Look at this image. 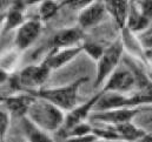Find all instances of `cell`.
Listing matches in <instances>:
<instances>
[{
	"label": "cell",
	"mask_w": 152,
	"mask_h": 142,
	"mask_svg": "<svg viewBox=\"0 0 152 142\" xmlns=\"http://www.w3.org/2000/svg\"><path fill=\"white\" fill-rule=\"evenodd\" d=\"M123 141L126 142H152V136L148 134L144 129L137 127L132 121L113 126Z\"/></svg>",
	"instance_id": "e0dca14e"
},
{
	"label": "cell",
	"mask_w": 152,
	"mask_h": 142,
	"mask_svg": "<svg viewBox=\"0 0 152 142\" xmlns=\"http://www.w3.org/2000/svg\"><path fill=\"white\" fill-rule=\"evenodd\" d=\"M105 51V47L94 43V42H90V41H84L83 42V52H85L93 61L98 62L99 59L102 58L103 53Z\"/></svg>",
	"instance_id": "603a6c76"
},
{
	"label": "cell",
	"mask_w": 152,
	"mask_h": 142,
	"mask_svg": "<svg viewBox=\"0 0 152 142\" xmlns=\"http://www.w3.org/2000/svg\"><path fill=\"white\" fill-rule=\"evenodd\" d=\"M152 104V95H144L136 93L134 95L118 94V93H103L100 100L98 101L94 112H104L110 109L120 108H136L142 105Z\"/></svg>",
	"instance_id": "5b68a950"
},
{
	"label": "cell",
	"mask_w": 152,
	"mask_h": 142,
	"mask_svg": "<svg viewBox=\"0 0 152 142\" xmlns=\"http://www.w3.org/2000/svg\"><path fill=\"white\" fill-rule=\"evenodd\" d=\"M121 41H123L125 51L129 54L133 55V58L139 60L140 62H144V60H145L144 59V48H143L138 36L125 28L121 32Z\"/></svg>",
	"instance_id": "d6986e66"
},
{
	"label": "cell",
	"mask_w": 152,
	"mask_h": 142,
	"mask_svg": "<svg viewBox=\"0 0 152 142\" xmlns=\"http://www.w3.org/2000/svg\"><path fill=\"white\" fill-rule=\"evenodd\" d=\"M145 33H148V34H152V25L150 26V28H149V30H148Z\"/></svg>",
	"instance_id": "f546056e"
},
{
	"label": "cell",
	"mask_w": 152,
	"mask_h": 142,
	"mask_svg": "<svg viewBox=\"0 0 152 142\" xmlns=\"http://www.w3.org/2000/svg\"><path fill=\"white\" fill-rule=\"evenodd\" d=\"M133 89H136V80L133 73L125 65L124 67H118V70L106 80L100 91L103 93L126 94Z\"/></svg>",
	"instance_id": "8992f818"
},
{
	"label": "cell",
	"mask_w": 152,
	"mask_h": 142,
	"mask_svg": "<svg viewBox=\"0 0 152 142\" xmlns=\"http://www.w3.org/2000/svg\"><path fill=\"white\" fill-rule=\"evenodd\" d=\"M136 2H137L139 11L142 12V14L152 25V0H140V1H136Z\"/></svg>",
	"instance_id": "d4e9b609"
},
{
	"label": "cell",
	"mask_w": 152,
	"mask_h": 142,
	"mask_svg": "<svg viewBox=\"0 0 152 142\" xmlns=\"http://www.w3.org/2000/svg\"><path fill=\"white\" fill-rule=\"evenodd\" d=\"M105 7L107 11V15H110L117 25V28L123 32L126 28L129 11H130V1L126 0H106Z\"/></svg>",
	"instance_id": "9a60e30c"
},
{
	"label": "cell",
	"mask_w": 152,
	"mask_h": 142,
	"mask_svg": "<svg viewBox=\"0 0 152 142\" xmlns=\"http://www.w3.org/2000/svg\"><path fill=\"white\" fill-rule=\"evenodd\" d=\"M107 15L104 1H94L78 13V26L81 30L98 26Z\"/></svg>",
	"instance_id": "30bf717a"
},
{
	"label": "cell",
	"mask_w": 152,
	"mask_h": 142,
	"mask_svg": "<svg viewBox=\"0 0 152 142\" xmlns=\"http://www.w3.org/2000/svg\"><path fill=\"white\" fill-rule=\"evenodd\" d=\"M65 112L40 98L34 100L27 112V117L39 128L50 134L60 132L65 122Z\"/></svg>",
	"instance_id": "7a4b0ae2"
},
{
	"label": "cell",
	"mask_w": 152,
	"mask_h": 142,
	"mask_svg": "<svg viewBox=\"0 0 152 142\" xmlns=\"http://www.w3.org/2000/svg\"><path fill=\"white\" fill-rule=\"evenodd\" d=\"M103 95V92L102 91H98L94 95H92L87 101L78 105V106L72 109L71 112L66 113V116H65V122L59 132V134H64L66 133L69 129H71L72 127H75L79 123H83V122H86V119L90 117V115L92 114V112H94V108L97 106L98 101L100 100Z\"/></svg>",
	"instance_id": "52a82bcc"
},
{
	"label": "cell",
	"mask_w": 152,
	"mask_h": 142,
	"mask_svg": "<svg viewBox=\"0 0 152 142\" xmlns=\"http://www.w3.org/2000/svg\"><path fill=\"white\" fill-rule=\"evenodd\" d=\"M21 128L27 142H54L50 133L39 128L27 116L21 119Z\"/></svg>",
	"instance_id": "ac0fdd59"
},
{
	"label": "cell",
	"mask_w": 152,
	"mask_h": 142,
	"mask_svg": "<svg viewBox=\"0 0 152 142\" xmlns=\"http://www.w3.org/2000/svg\"><path fill=\"white\" fill-rule=\"evenodd\" d=\"M11 114L10 112L5 108L0 113V135H1V141L6 139V135L8 133L10 126H11Z\"/></svg>",
	"instance_id": "cb8c5ba5"
},
{
	"label": "cell",
	"mask_w": 152,
	"mask_h": 142,
	"mask_svg": "<svg viewBox=\"0 0 152 142\" xmlns=\"http://www.w3.org/2000/svg\"><path fill=\"white\" fill-rule=\"evenodd\" d=\"M94 142H126V141H123V140H102V139H98V140H96Z\"/></svg>",
	"instance_id": "f1b7e54d"
},
{
	"label": "cell",
	"mask_w": 152,
	"mask_h": 142,
	"mask_svg": "<svg viewBox=\"0 0 152 142\" xmlns=\"http://www.w3.org/2000/svg\"><path fill=\"white\" fill-rule=\"evenodd\" d=\"M64 6H65V1H56V0L40 1L38 4V19L41 22L52 19Z\"/></svg>",
	"instance_id": "44dd1931"
},
{
	"label": "cell",
	"mask_w": 152,
	"mask_h": 142,
	"mask_svg": "<svg viewBox=\"0 0 152 142\" xmlns=\"http://www.w3.org/2000/svg\"><path fill=\"white\" fill-rule=\"evenodd\" d=\"M124 45L121 38L117 39L111 45L105 47V51L97 62V72H96V80L93 88L102 89L106 80L118 70L120 61L124 59Z\"/></svg>",
	"instance_id": "3957f363"
},
{
	"label": "cell",
	"mask_w": 152,
	"mask_h": 142,
	"mask_svg": "<svg viewBox=\"0 0 152 142\" xmlns=\"http://www.w3.org/2000/svg\"><path fill=\"white\" fill-rule=\"evenodd\" d=\"M139 40L144 51H152V34L143 33L139 36Z\"/></svg>",
	"instance_id": "4316f807"
},
{
	"label": "cell",
	"mask_w": 152,
	"mask_h": 142,
	"mask_svg": "<svg viewBox=\"0 0 152 142\" xmlns=\"http://www.w3.org/2000/svg\"><path fill=\"white\" fill-rule=\"evenodd\" d=\"M83 52V43L78 45L75 47H69V48H58V49H52L42 60L47 67L51 71L59 70L75 60L77 57Z\"/></svg>",
	"instance_id": "8fae6325"
},
{
	"label": "cell",
	"mask_w": 152,
	"mask_h": 142,
	"mask_svg": "<svg viewBox=\"0 0 152 142\" xmlns=\"http://www.w3.org/2000/svg\"><path fill=\"white\" fill-rule=\"evenodd\" d=\"M21 51L18 48H10L5 52H2L0 62H1V71L12 75L15 68L18 67L20 60H21Z\"/></svg>",
	"instance_id": "ffe728a7"
},
{
	"label": "cell",
	"mask_w": 152,
	"mask_h": 142,
	"mask_svg": "<svg viewBox=\"0 0 152 142\" xmlns=\"http://www.w3.org/2000/svg\"><path fill=\"white\" fill-rule=\"evenodd\" d=\"M93 133V127H91L90 123L87 122H83L79 123L75 127H72L71 129H69L66 133L61 134L63 139H70V138H81V136H86Z\"/></svg>",
	"instance_id": "7402d4cb"
},
{
	"label": "cell",
	"mask_w": 152,
	"mask_h": 142,
	"mask_svg": "<svg viewBox=\"0 0 152 142\" xmlns=\"http://www.w3.org/2000/svg\"><path fill=\"white\" fill-rule=\"evenodd\" d=\"M26 2L24 1H14L11 2L7 12L4 15L2 20V33L8 32L11 30H18L26 20H25V11Z\"/></svg>",
	"instance_id": "5bb4252c"
},
{
	"label": "cell",
	"mask_w": 152,
	"mask_h": 142,
	"mask_svg": "<svg viewBox=\"0 0 152 142\" xmlns=\"http://www.w3.org/2000/svg\"><path fill=\"white\" fill-rule=\"evenodd\" d=\"M151 26V22L142 14L136 1H130V11L126 22V30L132 32L136 36L145 33Z\"/></svg>",
	"instance_id": "2e32d148"
},
{
	"label": "cell",
	"mask_w": 152,
	"mask_h": 142,
	"mask_svg": "<svg viewBox=\"0 0 152 142\" xmlns=\"http://www.w3.org/2000/svg\"><path fill=\"white\" fill-rule=\"evenodd\" d=\"M98 140V138L92 133L90 135L86 136H81V138H70V139H65L63 142H94Z\"/></svg>",
	"instance_id": "83f0119b"
},
{
	"label": "cell",
	"mask_w": 152,
	"mask_h": 142,
	"mask_svg": "<svg viewBox=\"0 0 152 142\" xmlns=\"http://www.w3.org/2000/svg\"><path fill=\"white\" fill-rule=\"evenodd\" d=\"M139 112H140V107L110 109L104 112H93L88 119L92 121L105 123L106 126H118L121 123L131 122Z\"/></svg>",
	"instance_id": "ba28073f"
},
{
	"label": "cell",
	"mask_w": 152,
	"mask_h": 142,
	"mask_svg": "<svg viewBox=\"0 0 152 142\" xmlns=\"http://www.w3.org/2000/svg\"><path fill=\"white\" fill-rule=\"evenodd\" d=\"M52 71L41 61L37 65L26 66L18 75H12V86L17 89H26L28 93L41 88V86L50 78Z\"/></svg>",
	"instance_id": "277c9868"
},
{
	"label": "cell",
	"mask_w": 152,
	"mask_h": 142,
	"mask_svg": "<svg viewBox=\"0 0 152 142\" xmlns=\"http://www.w3.org/2000/svg\"><path fill=\"white\" fill-rule=\"evenodd\" d=\"M36 99L37 98L31 93H21V94H14V95L4 98L2 101L11 115L19 116L23 119L27 116V112Z\"/></svg>",
	"instance_id": "4fadbf2b"
},
{
	"label": "cell",
	"mask_w": 152,
	"mask_h": 142,
	"mask_svg": "<svg viewBox=\"0 0 152 142\" xmlns=\"http://www.w3.org/2000/svg\"><path fill=\"white\" fill-rule=\"evenodd\" d=\"M83 38H84V30H81L79 26L63 28L58 31L52 38V41H51L52 49L69 48V47L81 45L84 42Z\"/></svg>",
	"instance_id": "7c38bea8"
},
{
	"label": "cell",
	"mask_w": 152,
	"mask_h": 142,
	"mask_svg": "<svg viewBox=\"0 0 152 142\" xmlns=\"http://www.w3.org/2000/svg\"><path fill=\"white\" fill-rule=\"evenodd\" d=\"M42 30V22L39 19L26 20L17 31L14 36V47L25 52L39 38Z\"/></svg>",
	"instance_id": "9c48e42d"
},
{
	"label": "cell",
	"mask_w": 152,
	"mask_h": 142,
	"mask_svg": "<svg viewBox=\"0 0 152 142\" xmlns=\"http://www.w3.org/2000/svg\"><path fill=\"white\" fill-rule=\"evenodd\" d=\"M91 1L92 0H71V1H65V6L70 7L73 11H78L79 13L85 7H87L91 4Z\"/></svg>",
	"instance_id": "484cf974"
},
{
	"label": "cell",
	"mask_w": 152,
	"mask_h": 142,
	"mask_svg": "<svg viewBox=\"0 0 152 142\" xmlns=\"http://www.w3.org/2000/svg\"><path fill=\"white\" fill-rule=\"evenodd\" d=\"M88 78L83 76L75 81H72L69 85L59 86V87H51V88H40L38 91L30 92L34 96L44 99L54 106L60 108L63 112H71L78 106V95L79 89L84 85V82H87Z\"/></svg>",
	"instance_id": "6da1fadb"
}]
</instances>
